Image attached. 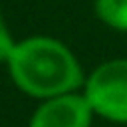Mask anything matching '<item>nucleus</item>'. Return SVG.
<instances>
[{
    "instance_id": "obj_2",
    "label": "nucleus",
    "mask_w": 127,
    "mask_h": 127,
    "mask_svg": "<svg viewBox=\"0 0 127 127\" xmlns=\"http://www.w3.org/2000/svg\"><path fill=\"white\" fill-rule=\"evenodd\" d=\"M81 91L95 117L127 125V58H113L95 65L85 75Z\"/></svg>"
},
{
    "instance_id": "obj_5",
    "label": "nucleus",
    "mask_w": 127,
    "mask_h": 127,
    "mask_svg": "<svg viewBox=\"0 0 127 127\" xmlns=\"http://www.w3.org/2000/svg\"><path fill=\"white\" fill-rule=\"evenodd\" d=\"M16 40L8 28V22L4 18V14L0 12V64H6L10 54H12V48H14Z\"/></svg>"
},
{
    "instance_id": "obj_3",
    "label": "nucleus",
    "mask_w": 127,
    "mask_h": 127,
    "mask_svg": "<svg viewBox=\"0 0 127 127\" xmlns=\"http://www.w3.org/2000/svg\"><path fill=\"white\" fill-rule=\"evenodd\" d=\"M93 109L83 91H69L42 99L28 119V127H91Z\"/></svg>"
},
{
    "instance_id": "obj_4",
    "label": "nucleus",
    "mask_w": 127,
    "mask_h": 127,
    "mask_svg": "<svg viewBox=\"0 0 127 127\" xmlns=\"http://www.w3.org/2000/svg\"><path fill=\"white\" fill-rule=\"evenodd\" d=\"M97 20L121 34H127V0H93Z\"/></svg>"
},
{
    "instance_id": "obj_1",
    "label": "nucleus",
    "mask_w": 127,
    "mask_h": 127,
    "mask_svg": "<svg viewBox=\"0 0 127 127\" xmlns=\"http://www.w3.org/2000/svg\"><path fill=\"white\" fill-rule=\"evenodd\" d=\"M12 83L38 101L69 91H81L85 71L67 44L54 36H28L18 40L6 62Z\"/></svg>"
}]
</instances>
